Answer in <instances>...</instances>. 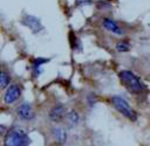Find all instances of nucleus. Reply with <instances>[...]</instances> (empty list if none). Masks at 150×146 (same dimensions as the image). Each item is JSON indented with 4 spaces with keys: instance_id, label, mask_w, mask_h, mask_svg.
<instances>
[{
    "instance_id": "f257e3e1",
    "label": "nucleus",
    "mask_w": 150,
    "mask_h": 146,
    "mask_svg": "<svg viewBox=\"0 0 150 146\" xmlns=\"http://www.w3.org/2000/svg\"><path fill=\"white\" fill-rule=\"evenodd\" d=\"M120 79L122 84L127 88V90L131 93H141L145 90L144 84L141 82V79L130 70H122L120 72Z\"/></svg>"
},
{
    "instance_id": "f03ea898",
    "label": "nucleus",
    "mask_w": 150,
    "mask_h": 146,
    "mask_svg": "<svg viewBox=\"0 0 150 146\" xmlns=\"http://www.w3.org/2000/svg\"><path fill=\"white\" fill-rule=\"evenodd\" d=\"M30 142L27 133L21 128H12L5 135V146H28Z\"/></svg>"
},
{
    "instance_id": "7ed1b4c3",
    "label": "nucleus",
    "mask_w": 150,
    "mask_h": 146,
    "mask_svg": "<svg viewBox=\"0 0 150 146\" xmlns=\"http://www.w3.org/2000/svg\"><path fill=\"white\" fill-rule=\"evenodd\" d=\"M111 103L115 106V109L118 112H121L124 117H127L128 119H130L132 121H135L137 119V113L131 109V106L129 105V103L125 99H123L122 97H118V96L112 97L111 98Z\"/></svg>"
},
{
    "instance_id": "20e7f679",
    "label": "nucleus",
    "mask_w": 150,
    "mask_h": 146,
    "mask_svg": "<svg viewBox=\"0 0 150 146\" xmlns=\"http://www.w3.org/2000/svg\"><path fill=\"white\" fill-rule=\"evenodd\" d=\"M22 23L26 27H28L33 33H40L43 29V26H42L40 19L34 16V15H30V14H25L23 15Z\"/></svg>"
},
{
    "instance_id": "39448f33",
    "label": "nucleus",
    "mask_w": 150,
    "mask_h": 146,
    "mask_svg": "<svg viewBox=\"0 0 150 146\" xmlns=\"http://www.w3.org/2000/svg\"><path fill=\"white\" fill-rule=\"evenodd\" d=\"M20 95H21V88L18 84H12L6 90L5 96H4V100H5L6 104H12V103L18 100Z\"/></svg>"
},
{
    "instance_id": "423d86ee",
    "label": "nucleus",
    "mask_w": 150,
    "mask_h": 146,
    "mask_svg": "<svg viewBox=\"0 0 150 146\" xmlns=\"http://www.w3.org/2000/svg\"><path fill=\"white\" fill-rule=\"evenodd\" d=\"M18 116L22 120H32L34 118V111L28 103H23L18 109Z\"/></svg>"
},
{
    "instance_id": "0eeeda50",
    "label": "nucleus",
    "mask_w": 150,
    "mask_h": 146,
    "mask_svg": "<svg viewBox=\"0 0 150 146\" xmlns=\"http://www.w3.org/2000/svg\"><path fill=\"white\" fill-rule=\"evenodd\" d=\"M64 117V106L63 105H55L49 111V119L54 123L60 121Z\"/></svg>"
},
{
    "instance_id": "6e6552de",
    "label": "nucleus",
    "mask_w": 150,
    "mask_h": 146,
    "mask_svg": "<svg viewBox=\"0 0 150 146\" xmlns=\"http://www.w3.org/2000/svg\"><path fill=\"white\" fill-rule=\"evenodd\" d=\"M103 26H104L105 29H108L109 32H111L114 34H117V35H122L123 34L122 28L117 25L116 21H114L111 19H103Z\"/></svg>"
},
{
    "instance_id": "1a4fd4ad",
    "label": "nucleus",
    "mask_w": 150,
    "mask_h": 146,
    "mask_svg": "<svg viewBox=\"0 0 150 146\" xmlns=\"http://www.w3.org/2000/svg\"><path fill=\"white\" fill-rule=\"evenodd\" d=\"M49 62V58H42V57H38L35 60H33L32 62V70H33V76L36 77L41 74V65Z\"/></svg>"
},
{
    "instance_id": "9d476101",
    "label": "nucleus",
    "mask_w": 150,
    "mask_h": 146,
    "mask_svg": "<svg viewBox=\"0 0 150 146\" xmlns=\"http://www.w3.org/2000/svg\"><path fill=\"white\" fill-rule=\"evenodd\" d=\"M53 135L55 137V139L60 142V144H63L66 140H67V133L63 128L61 127H55L53 128Z\"/></svg>"
},
{
    "instance_id": "9b49d317",
    "label": "nucleus",
    "mask_w": 150,
    "mask_h": 146,
    "mask_svg": "<svg viewBox=\"0 0 150 146\" xmlns=\"http://www.w3.org/2000/svg\"><path fill=\"white\" fill-rule=\"evenodd\" d=\"M80 120V117H79V113L75 112V111H70L68 114H67V123L69 124L70 127H74L77 125Z\"/></svg>"
},
{
    "instance_id": "f8f14e48",
    "label": "nucleus",
    "mask_w": 150,
    "mask_h": 146,
    "mask_svg": "<svg viewBox=\"0 0 150 146\" xmlns=\"http://www.w3.org/2000/svg\"><path fill=\"white\" fill-rule=\"evenodd\" d=\"M69 37H70V46H71L73 50H81V42H80V40L73 33H70Z\"/></svg>"
},
{
    "instance_id": "ddd939ff",
    "label": "nucleus",
    "mask_w": 150,
    "mask_h": 146,
    "mask_svg": "<svg viewBox=\"0 0 150 146\" xmlns=\"http://www.w3.org/2000/svg\"><path fill=\"white\" fill-rule=\"evenodd\" d=\"M9 81H11L9 75H8L5 70H2V71L0 72V85H1V88L5 89V88L7 86V84L9 83Z\"/></svg>"
},
{
    "instance_id": "4468645a",
    "label": "nucleus",
    "mask_w": 150,
    "mask_h": 146,
    "mask_svg": "<svg viewBox=\"0 0 150 146\" xmlns=\"http://www.w3.org/2000/svg\"><path fill=\"white\" fill-rule=\"evenodd\" d=\"M129 48H130V46H129L125 41L118 42V43L116 44V49H117V51H120V53H125V51L129 50Z\"/></svg>"
},
{
    "instance_id": "2eb2a0df",
    "label": "nucleus",
    "mask_w": 150,
    "mask_h": 146,
    "mask_svg": "<svg viewBox=\"0 0 150 146\" xmlns=\"http://www.w3.org/2000/svg\"><path fill=\"white\" fill-rule=\"evenodd\" d=\"M90 4H91V0H75L76 6H87Z\"/></svg>"
}]
</instances>
